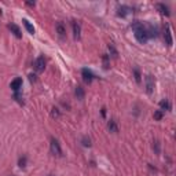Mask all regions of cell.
<instances>
[{
	"mask_svg": "<svg viewBox=\"0 0 176 176\" xmlns=\"http://www.w3.org/2000/svg\"><path fill=\"white\" fill-rule=\"evenodd\" d=\"M29 80L30 81H36V76H34V74H29Z\"/></svg>",
	"mask_w": 176,
	"mask_h": 176,
	"instance_id": "cell-24",
	"label": "cell"
},
{
	"mask_svg": "<svg viewBox=\"0 0 176 176\" xmlns=\"http://www.w3.org/2000/svg\"><path fill=\"white\" fill-rule=\"evenodd\" d=\"M72 28H73V36H74V39L76 40H78L80 39V36H81V28H80V25H78L76 21H73L72 22Z\"/></svg>",
	"mask_w": 176,
	"mask_h": 176,
	"instance_id": "cell-7",
	"label": "cell"
},
{
	"mask_svg": "<svg viewBox=\"0 0 176 176\" xmlns=\"http://www.w3.org/2000/svg\"><path fill=\"white\" fill-rule=\"evenodd\" d=\"M108 48H109V51H110V53L113 54V57H117V51H116V48L113 47L112 44H109V46H108Z\"/></svg>",
	"mask_w": 176,
	"mask_h": 176,
	"instance_id": "cell-17",
	"label": "cell"
},
{
	"mask_svg": "<svg viewBox=\"0 0 176 176\" xmlns=\"http://www.w3.org/2000/svg\"><path fill=\"white\" fill-rule=\"evenodd\" d=\"M76 96H77V99H80V101L84 99V89H83L81 87L76 88Z\"/></svg>",
	"mask_w": 176,
	"mask_h": 176,
	"instance_id": "cell-15",
	"label": "cell"
},
{
	"mask_svg": "<svg viewBox=\"0 0 176 176\" xmlns=\"http://www.w3.org/2000/svg\"><path fill=\"white\" fill-rule=\"evenodd\" d=\"M133 10L131 8V7H128V6H120L118 8H117V14H118L120 17H127L128 14H131Z\"/></svg>",
	"mask_w": 176,
	"mask_h": 176,
	"instance_id": "cell-5",
	"label": "cell"
},
{
	"mask_svg": "<svg viewBox=\"0 0 176 176\" xmlns=\"http://www.w3.org/2000/svg\"><path fill=\"white\" fill-rule=\"evenodd\" d=\"M22 22H23V26L26 28V30H28V32H29L30 34H34V28H33V25H32V23H30L28 19H23Z\"/></svg>",
	"mask_w": 176,
	"mask_h": 176,
	"instance_id": "cell-12",
	"label": "cell"
},
{
	"mask_svg": "<svg viewBox=\"0 0 176 176\" xmlns=\"http://www.w3.org/2000/svg\"><path fill=\"white\" fill-rule=\"evenodd\" d=\"M10 87H11L13 91H15V92H18L19 91V88L22 87V78H15L14 81H11V84H10Z\"/></svg>",
	"mask_w": 176,
	"mask_h": 176,
	"instance_id": "cell-8",
	"label": "cell"
},
{
	"mask_svg": "<svg viewBox=\"0 0 176 176\" xmlns=\"http://www.w3.org/2000/svg\"><path fill=\"white\" fill-rule=\"evenodd\" d=\"M50 150L51 154L55 157H62V149L58 143V140H55L54 138H51V143H50Z\"/></svg>",
	"mask_w": 176,
	"mask_h": 176,
	"instance_id": "cell-1",
	"label": "cell"
},
{
	"mask_svg": "<svg viewBox=\"0 0 176 176\" xmlns=\"http://www.w3.org/2000/svg\"><path fill=\"white\" fill-rule=\"evenodd\" d=\"M51 116H53V117H58V116H59V112H58V109H57V108H53Z\"/></svg>",
	"mask_w": 176,
	"mask_h": 176,
	"instance_id": "cell-19",
	"label": "cell"
},
{
	"mask_svg": "<svg viewBox=\"0 0 176 176\" xmlns=\"http://www.w3.org/2000/svg\"><path fill=\"white\" fill-rule=\"evenodd\" d=\"M158 10H160V13L161 14H164V15H167V17H169L171 15V13H169V8H168L165 4H163V3H158V4L156 6Z\"/></svg>",
	"mask_w": 176,
	"mask_h": 176,
	"instance_id": "cell-10",
	"label": "cell"
},
{
	"mask_svg": "<svg viewBox=\"0 0 176 176\" xmlns=\"http://www.w3.org/2000/svg\"><path fill=\"white\" fill-rule=\"evenodd\" d=\"M102 59H103V68L109 69V57H108V55H103Z\"/></svg>",
	"mask_w": 176,
	"mask_h": 176,
	"instance_id": "cell-16",
	"label": "cell"
},
{
	"mask_svg": "<svg viewBox=\"0 0 176 176\" xmlns=\"http://www.w3.org/2000/svg\"><path fill=\"white\" fill-rule=\"evenodd\" d=\"M164 37H165V41H167V44L169 47H172V44H173V41H172V34H171V28L169 25L165 26V32H164Z\"/></svg>",
	"mask_w": 176,
	"mask_h": 176,
	"instance_id": "cell-6",
	"label": "cell"
},
{
	"mask_svg": "<svg viewBox=\"0 0 176 176\" xmlns=\"http://www.w3.org/2000/svg\"><path fill=\"white\" fill-rule=\"evenodd\" d=\"M160 108L161 110H171V103L165 99V101H161L160 102Z\"/></svg>",
	"mask_w": 176,
	"mask_h": 176,
	"instance_id": "cell-14",
	"label": "cell"
},
{
	"mask_svg": "<svg viewBox=\"0 0 176 176\" xmlns=\"http://www.w3.org/2000/svg\"><path fill=\"white\" fill-rule=\"evenodd\" d=\"M154 89V77L151 74H147L146 76V91L147 94H151Z\"/></svg>",
	"mask_w": 176,
	"mask_h": 176,
	"instance_id": "cell-4",
	"label": "cell"
},
{
	"mask_svg": "<svg viewBox=\"0 0 176 176\" xmlns=\"http://www.w3.org/2000/svg\"><path fill=\"white\" fill-rule=\"evenodd\" d=\"M57 32H58V34H59L61 39H63L65 34H66V29H65V26H63V23H62V22L57 23Z\"/></svg>",
	"mask_w": 176,
	"mask_h": 176,
	"instance_id": "cell-11",
	"label": "cell"
},
{
	"mask_svg": "<svg viewBox=\"0 0 176 176\" xmlns=\"http://www.w3.org/2000/svg\"><path fill=\"white\" fill-rule=\"evenodd\" d=\"M135 76H136V81L140 83V74H139V72L138 70H135Z\"/></svg>",
	"mask_w": 176,
	"mask_h": 176,
	"instance_id": "cell-23",
	"label": "cell"
},
{
	"mask_svg": "<svg viewBox=\"0 0 176 176\" xmlns=\"http://www.w3.org/2000/svg\"><path fill=\"white\" fill-rule=\"evenodd\" d=\"M161 117H163V113H161V112H156V113H154V118H156V120H161Z\"/></svg>",
	"mask_w": 176,
	"mask_h": 176,
	"instance_id": "cell-20",
	"label": "cell"
},
{
	"mask_svg": "<svg viewBox=\"0 0 176 176\" xmlns=\"http://www.w3.org/2000/svg\"><path fill=\"white\" fill-rule=\"evenodd\" d=\"M83 144H84V146H91V142H89V139H87V138H84V139H83Z\"/></svg>",
	"mask_w": 176,
	"mask_h": 176,
	"instance_id": "cell-21",
	"label": "cell"
},
{
	"mask_svg": "<svg viewBox=\"0 0 176 176\" xmlns=\"http://www.w3.org/2000/svg\"><path fill=\"white\" fill-rule=\"evenodd\" d=\"M44 68H46V59H44V57H39L34 61V70L37 73H41V72H44Z\"/></svg>",
	"mask_w": 176,
	"mask_h": 176,
	"instance_id": "cell-2",
	"label": "cell"
},
{
	"mask_svg": "<svg viewBox=\"0 0 176 176\" xmlns=\"http://www.w3.org/2000/svg\"><path fill=\"white\" fill-rule=\"evenodd\" d=\"M8 29L11 30V32L15 34V37H18V39H21V37H22V33H21V29L18 26L15 25V23H10L8 25Z\"/></svg>",
	"mask_w": 176,
	"mask_h": 176,
	"instance_id": "cell-9",
	"label": "cell"
},
{
	"mask_svg": "<svg viewBox=\"0 0 176 176\" xmlns=\"http://www.w3.org/2000/svg\"><path fill=\"white\" fill-rule=\"evenodd\" d=\"M105 114H106V109H105V108H103V109H102V116H103V117H105Z\"/></svg>",
	"mask_w": 176,
	"mask_h": 176,
	"instance_id": "cell-25",
	"label": "cell"
},
{
	"mask_svg": "<svg viewBox=\"0 0 176 176\" xmlns=\"http://www.w3.org/2000/svg\"><path fill=\"white\" fill-rule=\"evenodd\" d=\"M81 76H83V78H84V81L85 83H88V84H91L92 80H94V73H92L89 69H83L81 70Z\"/></svg>",
	"mask_w": 176,
	"mask_h": 176,
	"instance_id": "cell-3",
	"label": "cell"
},
{
	"mask_svg": "<svg viewBox=\"0 0 176 176\" xmlns=\"http://www.w3.org/2000/svg\"><path fill=\"white\" fill-rule=\"evenodd\" d=\"M19 167L21 168H23V167H25V164H26V158L25 157H23V158H19Z\"/></svg>",
	"mask_w": 176,
	"mask_h": 176,
	"instance_id": "cell-18",
	"label": "cell"
},
{
	"mask_svg": "<svg viewBox=\"0 0 176 176\" xmlns=\"http://www.w3.org/2000/svg\"><path fill=\"white\" fill-rule=\"evenodd\" d=\"M153 147H156V151H157V153H160V147H158V142H157V140H156V142H154Z\"/></svg>",
	"mask_w": 176,
	"mask_h": 176,
	"instance_id": "cell-22",
	"label": "cell"
},
{
	"mask_svg": "<svg viewBox=\"0 0 176 176\" xmlns=\"http://www.w3.org/2000/svg\"><path fill=\"white\" fill-rule=\"evenodd\" d=\"M108 128H109L110 132H118V128H117V124H116L114 120H110L109 124H108Z\"/></svg>",
	"mask_w": 176,
	"mask_h": 176,
	"instance_id": "cell-13",
	"label": "cell"
}]
</instances>
